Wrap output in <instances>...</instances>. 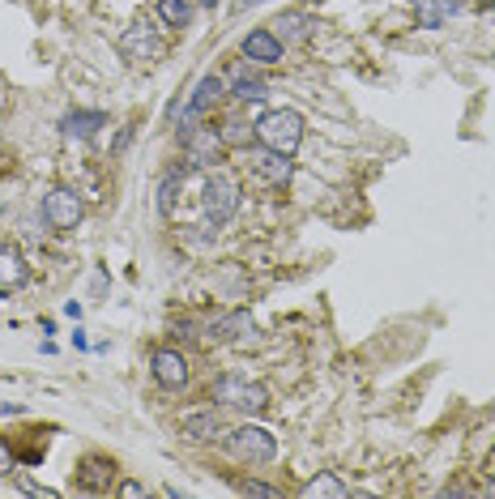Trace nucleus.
<instances>
[{
  "mask_svg": "<svg viewBox=\"0 0 495 499\" xmlns=\"http://www.w3.org/2000/svg\"><path fill=\"white\" fill-rule=\"evenodd\" d=\"M231 95L239 98V103H261V98L269 95V86H265L261 77H248V73H239V81L231 86Z\"/></svg>",
  "mask_w": 495,
  "mask_h": 499,
  "instance_id": "22",
  "label": "nucleus"
},
{
  "mask_svg": "<svg viewBox=\"0 0 495 499\" xmlns=\"http://www.w3.org/2000/svg\"><path fill=\"white\" fill-rule=\"evenodd\" d=\"M222 449L231 452L235 461H244V466H269L274 457H278V440L265 431V427H235V431H222Z\"/></svg>",
  "mask_w": 495,
  "mask_h": 499,
  "instance_id": "4",
  "label": "nucleus"
},
{
  "mask_svg": "<svg viewBox=\"0 0 495 499\" xmlns=\"http://www.w3.org/2000/svg\"><path fill=\"white\" fill-rule=\"evenodd\" d=\"M487 495H495V478H491V483H487Z\"/></svg>",
  "mask_w": 495,
  "mask_h": 499,
  "instance_id": "32",
  "label": "nucleus"
},
{
  "mask_svg": "<svg viewBox=\"0 0 495 499\" xmlns=\"http://www.w3.org/2000/svg\"><path fill=\"white\" fill-rule=\"evenodd\" d=\"M248 162H252V176L261 179V184H269V188H282V184H291V176H295V162L286 159V154H278V150H265V145H256L248 154Z\"/></svg>",
  "mask_w": 495,
  "mask_h": 499,
  "instance_id": "9",
  "label": "nucleus"
},
{
  "mask_svg": "<svg viewBox=\"0 0 495 499\" xmlns=\"http://www.w3.org/2000/svg\"><path fill=\"white\" fill-rule=\"evenodd\" d=\"M470 5H479V9H495V0H470Z\"/></svg>",
  "mask_w": 495,
  "mask_h": 499,
  "instance_id": "30",
  "label": "nucleus"
},
{
  "mask_svg": "<svg viewBox=\"0 0 495 499\" xmlns=\"http://www.w3.org/2000/svg\"><path fill=\"white\" fill-rule=\"evenodd\" d=\"M86 218V201L82 193H73V188H51L43 196V222L51 231H73V226Z\"/></svg>",
  "mask_w": 495,
  "mask_h": 499,
  "instance_id": "6",
  "label": "nucleus"
},
{
  "mask_svg": "<svg viewBox=\"0 0 495 499\" xmlns=\"http://www.w3.org/2000/svg\"><path fill=\"white\" fill-rule=\"evenodd\" d=\"M103 124H107V115L103 112H68L65 120H60V132H65V137H94V132L103 129Z\"/></svg>",
  "mask_w": 495,
  "mask_h": 499,
  "instance_id": "16",
  "label": "nucleus"
},
{
  "mask_svg": "<svg viewBox=\"0 0 495 499\" xmlns=\"http://www.w3.org/2000/svg\"><path fill=\"white\" fill-rule=\"evenodd\" d=\"M210 402L218 410H239V414H265L269 410V388L256 385V380H248L239 371H227V376H218L214 385H210Z\"/></svg>",
  "mask_w": 495,
  "mask_h": 499,
  "instance_id": "1",
  "label": "nucleus"
},
{
  "mask_svg": "<svg viewBox=\"0 0 495 499\" xmlns=\"http://www.w3.org/2000/svg\"><path fill=\"white\" fill-rule=\"evenodd\" d=\"M299 495H303V499H346L350 486L342 483L338 474H329V469H325V474H316L312 483H303V491H299Z\"/></svg>",
  "mask_w": 495,
  "mask_h": 499,
  "instance_id": "17",
  "label": "nucleus"
},
{
  "mask_svg": "<svg viewBox=\"0 0 495 499\" xmlns=\"http://www.w3.org/2000/svg\"><path fill=\"white\" fill-rule=\"evenodd\" d=\"M116 483V461L112 457H99V452H90L77 461V486L90 491V495H103V491H112Z\"/></svg>",
  "mask_w": 495,
  "mask_h": 499,
  "instance_id": "11",
  "label": "nucleus"
},
{
  "mask_svg": "<svg viewBox=\"0 0 495 499\" xmlns=\"http://www.w3.org/2000/svg\"><path fill=\"white\" fill-rule=\"evenodd\" d=\"M282 48H286V43H282L269 26H256V31L244 34V48L239 51H244V60H252V65H278Z\"/></svg>",
  "mask_w": 495,
  "mask_h": 499,
  "instance_id": "13",
  "label": "nucleus"
},
{
  "mask_svg": "<svg viewBox=\"0 0 495 499\" xmlns=\"http://www.w3.org/2000/svg\"><path fill=\"white\" fill-rule=\"evenodd\" d=\"M252 137L256 145L265 150H278V154H295L299 145H303V115L291 112V107H274V112H265L256 124H252Z\"/></svg>",
  "mask_w": 495,
  "mask_h": 499,
  "instance_id": "2",
  "label": "nucleus"
},
{
  "mask_svg": "<svg viewBox=\"0 0 495 499\" xmlns=\"http://www.w3.org/2000/svg\"><path fill=\"white\" fill-rule=\"evenodd\" d=\"M180 431L188 435V440H214V435H222L227 427H222V419H218L214 410H205V414H188V419L180 422Z\"/></svg>",
  "mask_w": 495,
  "mask_h": 499,
  "instance_id": "20",
  "label": "nucleus"
},
{
  "mask_svg": "<svg viewBox=\"0 0 495 499\" xmlns=\"http://www.w3.org/2000/svg\"><path fill=\"white\" fill-rule=\"evenodd\" d=\"M180 150H184V162L193 171H214L218 162L227 159V141L214 124H193V129L180 132Z\"/></svg>",
  "mask_w": 495,
  "mask_h": 499,
  "instance_id": "5",
  "label": "nucleus"
},
{
  "mask_svg": "<svg viewBox=\"0 0 495 499\" xmlns=\"http://www.w3.org/2000/svg\"><path fill=\"white\" fill-rule=\"evenodd\" d=\"M222 141H227V150H248V137H252V124H244V120H222Z\"/></svg>",
  "mask_w": 495,
  "mask_h": 499,
  "instance_id": "23",
  "label": "nucleus"
},
{
  "mask_svg": "<svg viewBox=\"0 0 495 499\" xmlns=\"http://www.w3.org/2000/svg\"><path fill=\"white\" fill-rule=\"evenodd\" d=\"M457 9H462V0H414V17L428 31H440L448 22V14H457Z\"/></svg>",
  "mask_w": 495,
  "mask_h": 499,
  "instance_id": "15",
  "label": "nucleus"
},
{
  "mask_svg": "<svg viewBox=\"0 0 495 499\" xmlns=\"http://www.w3.org/2000/svg\"><path fill=\"white\" fill-rule=\"evenodd\" d=\"M239 329H248V312H218L214 321H205L197 338L201 341H231Z\"/></svg>",
  "mask_w": 495,
  "mask_h": 499,
  "instance_id": "14",
  "label": "nucleus"
},
{
  "mask_svg": "<svg viewBox=\"0 0 495 499\" xmlns=\"http://www.w3.org/2000/svg\"><path fill=\"white\" fill-rule=\"evenodd\" d=\"M274 26H278V39L282 43H303V39H308V34H312V17L308 14H299V9H291V14H282L278 22H274Z\"/></svg>",
  "mask_w": 495,
  "mask_h": 499,
  "instance_id": "19",
  "label": "nucleus"
},
{
  "mask_svg": "<svg viewBox=\"0 0 495 499\" xmlns=\"http://www.w3.org/2000/svg\"><path fill=\"white\" fill-rule=\"evenodd\" d=\"M26 282H31V265H26V257L17 252L14 243H0V299H9V295H17V290H26Z\"/></svg>",
  "mask_w": 495,
  "mask_h": 499,
  "instance_id": "12",
  "label": "nucleus"
},
{
  "mask_svg": "<svg viewBox=\"0 0 495 499\" xmlns=\"http://www.w3.org/2000/svg\"><path fill=\"white\" fill-rule=\"evenodd\" d=\"M227 95V81L218 77V73H205V77L193 86V98H188V107H184V120H180V132L193 129V120L205 112H214V103Z\"/></svg>",
  "mask_w": 495,
  "mask_h": 499,
  "instance_id": "10",
  "label": "nucleus"
},
{
  "mask_svg": "<svg viewBox=\"0 0 495 499\" xmlns=\"http://www.w3.org/2000/svg\"><path fill=\"white\" fill-rule=\"evenodd\" d=\"M244 5L248 9H256V5H269V0H244Z\"/></svg>",
  "mask_w": 495,
  "mask_h": 499,
  "instance_id": "31",
  "label": "nucleus"
},
{
  "mask_svg": "<svg viewBox=\"0 0 495 499\" xmlns=\"http://www.w3.org/2000/svg\"><path fill=\"white\" fill-rule=\"evenodd\" d=\"M9 414H17V405L14 402H0V419H9Z\"/></svg>",
  "mask_w": 495,
  "mask_h": 499,
  "instance_id": "29",
  "label": "nucleus"
},
{
  "mask_svg": "<svg viewBox=\"0 0 495 499\" xmlns=\"http://www.w3.org/2000/svg\"><path fill=\"white\" fill-rule=\"evenodd\" d=\"M239 184H235V176H227V171H210L205 176V188H201V210H205V218H210V226H227L239 213Z\"/></svg>",
  "mask_w": 495,
  "mask_h": 499,
  "instance_id": "3",
  "label": "nucleus"
},
{
  "mask_svg": "<svg viewBox=\"0 0 495 499\" xmlns=\"http://www.w3.org/2000/svg\"><path fill=\"white\" fill-rule=\"evenodd\" d=\"M239 491H244V495H261V499H278V495H282L278 486L256 483V478H248V483H239Z\"/></svg>",
  "mask_w": 495,
  "mask_h": 499,
  "instance_id": "25",
  "label": "nucleus"
},
{
  "mask_svg": "<svg viewBox=\"0 0 495 499\" xmlns=\"http://www.w3.org/2000/svg\"><path fill=\"white\" fill-rule=\"evenodd\" d=\"M149 376H154V380H158L163 388L180 393V388L188 385L193 367H188V358H184L180 350H171V346H158V350L149 355Z\"/></svg>",
  "mask_w": 495,
  "mask_h": 499,
  "instance_id": "8",
  "label": "nucleus"
},
{
  "mask_svg": "<svg viewBox=\"0 0 495 499\" xmlns=\"http://www.w3.org/2000/svg\"><path fill=\"white\" fill-rule=\"evenodd\" d=\"M22 491H26V495H43V499H60V491H51V486H34V483H26Z\"/></svg>",
  "mask_w": 495,
  "mask_h": 499,
  "instance_id": "26",
  "label": "nucleus"
},
{
  "mask_svg": "<svg viewBox=\"0 0 495 499\" xmlns=\"http://www.w3.org/2000/svg\"><path fill=\"white\" fill-rule=\"evenodd\" d=\"M120 56L132 60V65H158L163 60V39L149 31L146 22H137V26L120 34Z\"/></svg>",
  "mask_w": 495,
  "mask_h": 499,
  "instance_id": "7",
  "label": "nucleus"
},
{
  "mask_svg": "<svg viewBox=\"0 0 495 499\" xmlns=\"http://www.w3.org/2000/svg\"><path fill=\"white\" fill-rule=\"evenodd\" d=\"M17 474V452H14V444L0 435V478H14Z\"/></svg>",
  "mask_w": 495,
  "mask_h": 499,
  "instance_id": "24",
  "label": "nucleus"
},
{
  "mask_svg": "<svg viewBox=\"0 0 495 499\" xmlns=\"http://www.w3.org/2000/svg\"><path fill=\"white\" fill-rule=\"evenodd\" d=\"M65 316H73V321H82V304H77V299H68V304H65Z\"/></svg>",
  "mask_w": 495,
  "mask_h": 499,
  "instance_id": "28",
  "label": "nucleus"
},
{
  "mask_svg": "<svg viewBox=\"0 0 495 499\" xmlns=\"http://www.w3.org/2000/svg\"><path fill=\"white\" fill-rule=\"evenodd\" d=\"M158 22L180 31V26L193 22V5H188V0H158Z\"/></svg>",
  "mask_w": 495,
  "mask_h": 499,
  "instance_id": "21",
  "label": "nucleus"
},
{
  "mask_svg": "<svg viewBox=\"0 0 495 499\" xmlns=\"http://www.w3.org/2000/svg\"><path fill=\"white\" fill-rule=\"evenodd\" d=\"M188 171H193L188 162H184V167H171V171L163 176V184H158V210H163L166 218L176 213V196L184 193V179H188Z\"/></svg>",
  "mask_w": 495,
  "mask_h": 499,
  "instance_id": "18",
  "label": "nucleus"
},
{
  "mask_svg": "<svg viewBox=\"0 0 495 499\" xmlns=\"http://www.w3.org/2000/svg\"><path fill=\"white\" fill-rule=\"evenodd\" d=\"M120 495L137 499V495H146V486H141V483H120Z\"/></svg>",
  "mask_w": 495,
  "mask_h": 499,
  "instance_id": "27",
  "label": "nucleus"
}]
</instances>
